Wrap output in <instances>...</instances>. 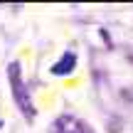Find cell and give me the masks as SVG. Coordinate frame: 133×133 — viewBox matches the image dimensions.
Returning a JSON list of instances; mask_svg holds the SVG:
<instances>
[{"mask_svg": "<svg viewBox=\"0 0 133 133\" xmlns=\"http://www.w3.org/2000/svg\"><path fill=\"white\" fill-rule=\"evenodd\" d=\"M8 79H10V89H12V96H15V104L20 106L27 118L35 116V106L30 101V94H27V86H25V79H22V69H20V62H10L8 64Z\"/></svg>", "mask_w": 133, "mask_h": 133, "instance_id": "cell-1", "label": "cell"}, {"mask_svg": "<svg viewBox=\"0 0 133 133\" xmlns=\"http://www.w3.org/2000/svg\"><path fill=\"white\" fill-rule=\"evenodd\" d=\"M54 133H89V131L74 116H59L57 123H54Z\"/></svg>", "mask_w": 133, "mask_h": 133, "instance_id": "cell-2", "label": "cell"}, {"mask_svg": "<svg viewBox=\"0 0 133 133\" xmlns=\"http://www.w3.org/2000/svg\"><path fill=\"white\" fill-rule=\"evenodd\" d=\"M74 66H76V54H74V52H64V57L52 66V74H57V76H66L71 69H74Z\"/></svg>", "mask_w": 133, "mask_h": 133, "instance_id": "cell-3", "label": "cell"}, {"mask_svg": "<svg viewBox=\"0 0 133 133\" xmlns=\"http://www.w3.org/2000/svg\"><path fill=\"white\" fill-rule=\"evenodd\" d=\"M0 128H3V121H0Z\"/></svg>", "mask_w": 133, "mask_h": 133, "instance_id": "cell-4", "label": "cell"}]
</instances>
